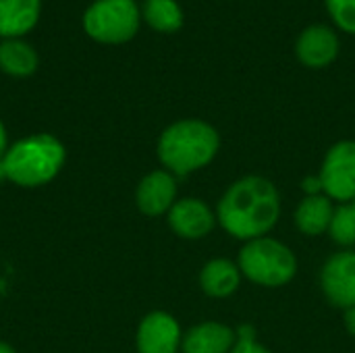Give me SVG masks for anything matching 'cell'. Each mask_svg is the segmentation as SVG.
<instances>
[{
    "mask_svg": "<svg viewBox=\"0 0 355 353\" xmlns=\"http://www.w3.org/2000/svg\"><path fill=\"white\" fill-rule=\"evenodd\" d=\"M281 200L277 187L264 177H243L220 198L216 218L237 239H258L279 221Z\"/></svg>",
    "mask_w": 355,
    "mask_h": 353,
    "instance_id": "obj_1",
    "label": "cell"
},
{
    "mask_svg": "<svg viewBox=\"0 0 355 353\" xmlns=\"http://www.w3.org/2000/svg\"><path fill=\"white\" fill-rule=\"evenodd\" d=\"M67 150L62 141L48 133L27 135L15 141L2 158L6 181L19 187H42L64 166Z\"/></svg>",
    "mask_w": 355,
    "mask_h": 353,
    "instance_id": "obj_2",
    "label": "cell"
},
{
    "mask_svg": "<svg viewBox=\"0 0 355 353\" xmlns=\"http://www.w3.org/2000/svg\"><path fill=\"white\" fill-rule=\"evenodd\" d=\"M218 152V133L204 121L187 119L166 127L158 139V158L171 175L185 177L206 166Z\"/></svg>",
    "mask_w": 355,
    "mask_h": 353,
    "instance_id": "obj_3",
    "label": "cell"
},
{
    "mask_svg": "<svg viewBox=\"0 0 355 353\" xmlns=\"http://www.w3.org/2000/svg\"><path fill=\"white\" fill-rule=\"evenodd\" d=\"M241 273L264 287H281L289 283L297 270L293 252L277 239H252L239 254Z\"/></svg>",
    "mask_w": 355,
    "mask_h": 353,
    "instance_id": "obj_4",
    "label": "cell"
},
{
    "mask_svg": "<svg viewBox=\"0 0 355 353\" xmlns=\"http://www.w3.org/2000/svg\"><path fill=\"white\" fill-rule=\"evenodd\" d=\"M137 27L135 0H96L83 15L85 33L102 44H123L137 33Z\"/></svg>",
    "mask_w": 355,
    "mask_h": 353,
    "instance_id": "obj_5",
    "label": "cell"
},
{
    "mask_svg": "<svg viewBox=\"0 0 355 353\" xmlns=\"http://www.w3.org/2000/svg\"><path fill=\"white\" fill-rule=\"evenodd\" d=\"M320 181L331 198L339 202L355 200V141H339L329 150Z\"/></svg>",
    "mask_w": 355,
    "mask_h": 353,
    "instance_id": "obj_6",
    "label": "cell"
},
{
    "mask_svg": "<svg viewBox=\"0 0 355 353\" xmlns=\"http://www.w3.org/2000/svg\"><path fill=\"white\" fill-rule=\"evenodd\" d=\"M179 322L166 312H150L137 327V352L139 353H177L181 345Z\"/></svg>",
    "mask_w": 355,
    "mask_h": 353,
    "instance_id": "obj_7",
    "label": "cell"
},
{
    "mask_svg": "<svg viewBox=\"0 0 355 353\" xmlns=\"http://www.w3.org/2000/svg\"><path fill=\"white\" fill-rule=\"evenodd\" d=\"M322 289L333 306L355 308V252H339L324 264Z\"/></svg>",
    "mask_w": 355,
    "mask_h": 353,
    "instance_id": "obj_8",
    "label": "cell"
},
{
    "mask_svg": "<svg viewBox=\"0 0 355 353\" xmlns=\"http://www.w3.org/2000/svg\"><path fill=\"white\" fill-rule=\"evenodd\" d=\"M175 196H177L175 177L168 171H152L139 181L135 191V202L146 216H160L173 208Z\"/></svg>",
    "mask_w": 355,
    "mask_h": 353,
    "instance_id": "obj_9",
    "label": "cell"
},
{
    "mask_svg": "<svg viewBox=\"0 0 355 353\" xmlns=\"http://www.w3.org/2000/svg\"><path fill=\"white\" fill-rule=\"evenodd\" d=\"M171 229L183 239H200L214 227V214L198 198H185L173 204L168 210Z\"/></svg>",
    "mask_w": 355,
    "mask_h": 353,
    "instance_id": "obj_10",
    "label": "cell"
},
{
    "mask_svg": "<svg viewBox=\"0 0 355 353\" xmlns=\"http://www.w3.org/2000/svg\"><path fill=\"white\" fill-rule=\"evenodd\" d=\"M295 50H297V56L304 64L320 69V67L331 64L337 58L339 40H337L335 31H331L329 27L312 25L300 35Z\"/></svg>",
    "mask_w": 355,
    "mask_h": 353,
    "instance_id": "obj_11",
    "label": "cell"
},
{
    "mask_svg": "<svg viewBox=\"0 0 355 353\" xmlns=\"http://www.w3.org/2000/svg\"><path fill=\"white\" fill-rule=\"evenodd\" d=\"M235 343V333L220 322H202L181 339L183 353H229Z\"/></svg>",
    "mask_w": 355,
    "mask_h": 353,
    "instance_id": "obj_12",
    "label": "cell"
},
{
    "mask_svg": "<svg viewBox=\"0 0 355 353\" xmlns=\"http://www.w3.org/2000/svg\"><path fill=\"white\" fill-rule=\"evenodd\" d=\"M40 17V0H0V35L19 37L33 29Z\"/></svg>",
    "mask_w": 355,
    "mask_h": 353,
    "instance_id": "obj_13",
    "label": "cell"
},
{
    "mask_svg": "<svg viewBox=\"0 0 355 353\" xmlns=\"http://www.w3.org/2000/svg\"><path fill=\"white\" fill-rule=\"evenodd\" d=\"M200 285L210 298H227L239 287V268L229 260H212L202 268Z\"/></svg>",
    "mask_w": 355,
    "mask_h": 353,
    "instance_id": "obj_14",
    "label": "cell"
},
{
    "mask_svg": "<svg viewBox=\"0 0 355 353\" xmlns=\"http://www.w3.org/2000/svg\"><path fill=\"white\" fill-rule=\"evenodd\" d=\"M333 204L324 196H308L295 210V223L306 235H320L331 227L333 221Z\"/></svg>",
    "mask_w": 355,
    "mask_h": 353,
    "instance_id": "obj_15",
    "label": "cell"
},
{
    "mask_svg": "<svg viewBox=\"0 0 355 353\" xmlns=\"http://www.w3.org/2000/svg\"><path fill=\"white\" fill-rule=\"evenodd\" d=\"M37 69L35 50L23 40H2L0 42V71L10 77H27Z\"/></svg>",
    "mask_w": 355,
    "mask_h": 353,
    "instance_id": "obj_16",
    "label": "cell"
},
{
    "mask_svg": "<svg viewBox=\"0 0 355 353\" xmlns=\"http://www.w3.org/2000/svg\"><path fill=\"white\" fill-rule=\"evenodd\" d=\"M144 19L156 31L173 33L183 25V10L175 0H146Z\"/></svg>",
    "mask_w": 355,
    "mask_h": 353,
    "instance_id": "obj_17",
    "label": "cell"
},
{
    "mask_svg": "<svg viewBox=\"0 0 355 353\" xmlns=\"http://www.w3.org/2000/svg\"><path fill=\"white\" fill-rule=\"evenodd\" d=\"M331 237L339 246H354L355 243V200L345 202L333 212L331 221Z\"/></svg>",
    "mask_w": 355,
    "mask_h": 353,
    "instance_id": "obj_18",
    "label": "cell"
},
{
    "mask_svg": "<svg viewBox=\"0 0 355 353\" xmlns=\"http://www.w3.org/2000/svg\"><path fill=\"white\" fill-rule=\"evenodd\" d=\"M333 21L347 33H355V0H327Z\"/></svg>",
    "mask_w": 355,
    "mask_h": 353,
    "instance_id": "obj_19",
    "label": "cell"
},
{
    "mask_svg": "<svg viewBox=\"0 0 355 353\" xmlns=\"http://www.w3.org/2000/svg\"><path fill=\"white\" fill-rule=\"evenodd\" d=\"M229 353H270V352L254 339V335H252V329H250V327H243V329H239V341L235 343V347H233Z\"/></svg>",
    "mask_w": 355,
    "mask_h": 353,
    "instance_id": "obj_20",
    "label": "cell"
},
{
    "mask_svg": "<svg viewBox=\"0 0 355 353\" xmlns=\"http://www.w3.org/2000/svg\"><path fill=\"white\" fill-rule=\"evenodd\" d=\"M310 196H320V191H322V181H320V177H308V179H304V185H302Z\"/></svg>",
    "mask_w": 355,
    "mask_h": 353,
    "instance_id": "obj_21",
    "label": "cell"
},
{
    "mask_svg": "<svg viewBox=\"0 0 355 353\" xmlns=\"http://www.w3.org/2000/svg\"><path fill=\"white\" fill-rule=\"evenodd\" d=\"M8 137H6V129H4V125H2V121H0V160L4 158V154L8 152Z\"/></svg>",
    "mask_w": 355,
    "mask_h": 353,
    "instance_id": "obj_22",
    "label": "cell"
},
{
    "mask_svg": "<svg viewBox=\"0 0 355 353\" xmlns=\"http://www.w3.org/2000/svg\"><path fill=\"white\" fill-rule=\"evenodd\" d=\"M345 325H347V331L355 337V308H349L345 312Z\"/></svg>",
    "mask_w": 355,
    "mask_h": 353,
    "instance_id": "obj_23",
    "label": "cell"
},
{
    "mask_svg": "<svg viewBox=\"0 0 355 353\" xmlns=\"http://www.w3.org/2000/svg\"><path fill=\"white\" fill-rule=\"evenodd\" d=\"M0 353H17L8 343H4V341H0Z\"/></svg>",
    "mask_w": 355,
    "mask_h": 353,
    "instance_id": "obj_24",
    "label": "cell"
},
{
    "mask_svg": "<svg viewBox=\"0 0 355 353\" xmlns=\"http://www.w3.org/2000/svg\"><path fill=\"white\" fill-rule=\"evenodd\" d=\"M0 181H6V173H4V164L0 160Z\"/></svg>",
    "mask_w": 355,
    "mask_h": 353,
    "instance_id": "obj_25",
    "label": "cell"
}]
</instances>
